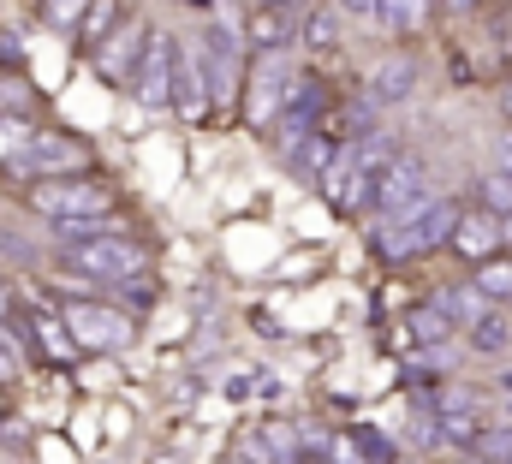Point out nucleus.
Here are the masks:
<instances>
[{
  "mask_svg": "<svg viewBox=\"0 0 512 464\" xmlns=\"http://www.w3.org/2000/svg\"><path fill=\"white\" fill-rule=\"evenodd\" d=\"M131 96L143 108H167V96H173V36H149L143 42V60L131 72Z\"/></svg>",
  "mask_w": 512,
  "mask_h": 464,
  "instance_id": "9",
  "label": "nucleus"
},
{
  "mask_svg": "<svg viewBox=\"0 0 512 464\" xmlns=\"http://www.w3.org/2000/svg\"><path fill=\"white\" fill-rule=\"evenodd\" d=\"M376 18H382L393 36H411L429 24V0H376Z\"/></svg>",
  "mask_w": 512,
  "mask_h": 464,
  "instance_id": "15",
  "label": "nucleus"
},
{
  "mask_svg": "<svg viewBox=\"0 0 512 464\" xmlns=\"http://www.w3.org/2000/svg\"><path fill=\"white\" fill-rule=\"evenodd\" d=\"M471 464H483V459H471Z\"/></svg>",
  "mask_w": 512,
  "mask_h": 464,
  "instance_id": "33",
  "label": "nucleus"
},
{
  "mask_svg": "<svg viewBox=\"0 0 512 464\" xmlns=\"http://www.w3.org/2000/svg\"><path fill=\"white\" fill-rule=\"evenodd\" d=\"M453 215H459V209H453L447 197H429L417 215H405V221H399V227L382 238V256H399V262H405V256H423V250H435V244L453 232Z\"/></svg>",
  "mask_w": 512,
  "mask_h": 464,
  "instance_id": "5",
  "label": "nucleus"
},
{
  "mask_svg": "<svg viewBox=\"0 0 512 464\" xmlns=\"http://www.w3.org/2000/svg\"><path fill=\"white\" fill-rule=\"evenodd\" d=\"M6 316H12V292L0 286V322H6Z\"/></svg>",
  "mask_w": 512,
  "mask_h": 464,
  "instance_id": "30",
  "label": "nucleus"
},
{
  "mask_svg": "<svg viewBox=\"0 0 512 464\" xmlns=\"http://www.w3.org/2000/svg\"><path fill=\"white\" fill-rule=\"evenodd\" d=\"M447 238H453V250L471 256V262H489V256H501V244H507V232H501V221H495L489 209H459Z\"/></svg>",
  "mask_w": 512,
  "mask_h": 464,
  "instance_id": "10",
  "label": "nucleus"
},
{
  "mask_svg": "<svg viewBox=\"0 0 512 464\" xmlns=\"http://www.w3.org/2000/svg\"><path fill=\"white\" fill-rule=\"evenodd\" d=\"M191 6H203V0H191Z\"/></svg>",
  "mask_w": 512,
  "mask_h": 464,
  "instance_id": "32",
  "label": "nucleus"
},
{
  "mask_svg": "<svg viewBox=\"0 0 512 464\" xmlns=\"http://www.w3.org/2000/svg\"><path fill=\"white\" fill-rule=\"evenodd\" d=\"M471 351H477V357H501V351H512V322L501 316V310H483V316L471 322Z\"/></svg>",
  "mask_w": 512,
  "mask_h": 464,
  "instance_id": "14",
  "label": "nucleus"
},
{
  "mask_svg": "<svg viewBox=\"0 0 512 464\" xmlns=\"http://www.w3.org/2000/svg\"><path fill=\"white\" fill-rule=\"evenodd\" d=\"M340 12H352V18H376V0H340Z\"/></svg>",
  "mask_w": 512,
  "mask_h": 464,
  "instance_id": "27",
  "label": "nucleus"
},
{
  "mask_svg": "<svg viewBox=\"0 0 512 464\" xmlns=\"http://www.w3.org/2000/svg\"><path fill=\"white\" fill-rule=\"evenodd\" d=\"M495 399H512V363L495 375Z\"/></svg>",
  "mask_w": 512,
  "mask_h": 464,
  "instance_id": "28",
  "label": "nucleus"
},
{
  "mask_svg": "<svg viewBox=\"0 0 512 464\" xmlns=\"http://www.w3.org/2000/svg\"><path fill=\"white\" fill-rule=\"evenodd\" d=\"M501 108H507V114H512V84H507V90H501Z\"/></svg>",
  "mask_w": 512,
  "mask_h": 464,
  "instance_id": "31",
  "label": "nucleus"
},
{
  "mask_svg": "<svg viewBox=\"0 0 512 464\" xmlns=\"http://www.w3.org/2000/svg\"><path fill=\"white\" fill-rule=\"evenodd\" d=\"M78 24H84V48H96V42H102V36L120 24V0H90Z\"/></svg>",
  "mask_w": 512,
  "mask_h": 464,
  "instance_id": "18",
  "label": "nucleus"
},
{
  "mask_svg": "<svg viewBox=\"0 0 512 464\" xmlns=\"http://www.w3.org/2000/svg\"><path fill=\"white\" fill-rule=\"evenodd\" d=\"M30 334H36V346H42V357H54V363H66L72 357V334H66V322L60 316H30Z\"/></svg>",
  "mask_w": 512,
  "mask_h": 464,
  "instance_id": "16",
  "label": "nucleus"
},
{
  "mask_svg": "<svg viewBox=\"0 0 512 464\" xmlns=\"http://www.w3.org/2000/svg\"><path fill=\"white\" fill-rule=\"evenodd\" d=\"M298 36H304L310 48H334V36H340V24H334V12H304V24H298Z\"/></svg>",
  "mask_w": 512,
  "mask_h": 464,
  "instance_id": "21",
  "label": "nucleus"
},
{
  "mask_svg": "<svg viewBox=\"0 0 512 464\" xmlns=\"http://www.w3.org/2000/svg\"><path fill=\"white\" fill-rule=\"evenodd\" d=\"M30 108V84L24 78H0V114H18Z\"/></svg>",
  "mask_w": 512,
  "mask_h": 464,
  "instance_id": "25",
  "label": "nucleus"
},
{
  "mask_svg": "<svg viewBox=\"0 0 512 464\" xmlns=\"http://www.w3.org/2000/svg\"><path fill=\"white\" fill-rule=\"evenodd\" d=\"M405 328H411L405 340H447V328H453V322H447V316H441L435 304H423V310H417V316H411Z\"/></svg>",
  "mask_w": 512,
  "mask_h": 464,
  "instance_id": "22",
  "label": "nucleus"
},
{
  "mask_svg": "<svg viewBox=\"0 0 512 464\" xmlns=\"http://www.w3.org/2000/svg\"><path fill=\"white\" fill-rule=\"evenodd\" d=\"M203 84H209V78H203L197 54L173 42V96H167V108H179L185 119H203V108H209V90H203Z\"/></svg>",
  "mask_w": 512,
  "mask_h": 464,
  "instance_id": "12",
  "label": "nucleus"
},
{
  "mask_svg": "<svg viewBox=\"0 0 512 464\" xmlns=\"http://www.w3.org/2000/svg\"><path fill=\"white\" fill-rule=\"evenodd\" d=\"M84 6H90V0H42V18H48L54 30H78Z\"/></svg>",
  "mask_w": 512,
  "mask_h": 464,
  "instance_id": "24",
  "label": "nucleus"
},
{
  "mask_svg": "<svg viewBox=\"0 0 512 464\" xmlns=\"http://www.w3.org/2000/svg\"><path fill=\"white\" fill-rule=\"evenodd\" d=\"M304 12H310L304 0H256L251 18H245V42H251L256 54H280V48H292Z\"/></svg>",
  "mask_w": 512,
  "mask_h": 464,
  "instance_id": "6",
  "label": "nucleus"
},
{
  "mask_svg": "<svg viewBox=\"0 0 512 464\" xmlns=\"http://www.w3.org/2000/svg\"><path fill=\"white\" fill-rule=\"evenodd\" d=\"M24 143H30V125H24L18 114H0V167H6Z\"/></svg>",
  "mask_w": 512,
  "mask_h": 464,
  "instance_id": "23",
  "label": "nucleus"
},
{
  "mask_svg": "<svg viewBox=\"0 0 512 464\" xmlns=\"http://www.w3.org/2000/svg\"><path fill=\"white\" fill-rule=\"evenodd\" d=\"M90 155H84V143H72V137H60V131H30V143L6 161V173L12 179H66V173H78Z\"/></svg>",
  "mask_w": 512,
  "mask_h": 464,
  "instance_id": "2",
  "label": "nucleus"
},
{
  "mask_svg": "<svg viewBox=\"0 0 512 464\" xmlns=\"http://www.w3.org/2000/svg\"><path fill=\"white\" fill-rule=\"evenodd\" d=\"M24 203H30L36 215H48V221H84V215H108V209H114V191H108L102 179L72 173V179H36V185L24 191Z\"/></svg>",
  "mask_w": 512,
  "mask_h": 464,
  "instance_id": "1",
  "label": "nucleus"
},
{
  "mask_svg": "<svg viewBox=\"0 0 512 464\" xmlns=\"http://www.w3.org/2000/svg\"><path fill=\"white\" fill-rule=\"evenodd\" d=\"M429 197H435V185H429V173H423L417 161H393V173L376 185V209H382L387 221H405V215H417Z\"/></svg>",
  "mask_w": 512,
  "mask_h": 464,
  "instance_id": "8",
  "label": "nucleus"
},
{
  "mask_svg": "<svg viewBox=\"0 0 512 464\" xmlns=\"http://www.w3.org/2000/svg\"><path fill=\"white\" fill-rule=\"evenodd\" d=\"M483 209H489L495 221L512 215V173H489V179H483Z\"/></svg>",
  "mask_w": 512,
  "mask_h": 464,
  "instance_id": "20",
  "label": "nucleus"
},
{
  "mask_svg": "<svg viewBox=\"0 0 512 464\" xmlns=\"http://www.w3.org/2000/svg\"><path fill=\"white\" fill-rule=\"evenodd\" d=\"M477 298H512V262L507 256H489V262H477Z\"/></svg>",
  "mask_w": 512,
  "mask_h": 464,
  "instance_id": "17",
  "label": "nucleus"
},
{
  "mask_svg": "<svg viewBox=\"0 0 512 464\" xmlns=\"http://www.w3.org/2000/svg\"><path fill=\"white\" fill-rule=\"evenodd\" d=\"M411 84H417V66H411V60H382V66L370 72V108H393V102H405Z\"/></svg>",
  "mask_w": 512,
  "mask_h": 464,
  "instance_id": "13",
  "label": "nucleus"
},
{
  "mask_svg": "<svg viewBox=\"0 0 512 464\" xmlns=\"http://www.w3.org/2000/svg\"><path fill=\"white\" fill-rule=\"evenodd\" d=\"M66 256L84 268V274H96V280H137L143 268H149V250L126 238V232L114 227L108 238H84V244H66Z\"/></svg>",
  "mask_w": 512,
  "mask_h": 464,
  "instance_id": "3",
  "label": "nucleus"
},
{
  "mask_svg": "<svg viewBox=\"0 0 512 464\" xmlns=\"http://www.w3.org/2000/svg\"><path fill=\"white\" fill-rule=\"evenodd\" d=\"M495 173H512V137L501 143V167H495Z\"/></svg>",
  "mask_w": 512,
  "mask_h": 464,
  "instance_id": "29",
  "label": "nucleus"
},
{
  "mask_svg": "<svg viewBox=\"0 0 512 464\" xmlns=\"http://www.w3.org/2000/svg\"><path fill=\"white\" fill-rule=\"evenodd\" d=\"M143 42H149V24H143V18H120V30H108V36L96 42V72H102L108 84H131V72H137V60H143Z\"/></svg>",
  "mask_w": 512,
  "mask_h": 464,
  "instance_id": "7",
  "label": "nucleus"
},
{
  "mask_svg": "<svg viewBox=\"0 0 512 464\" xmlns=\"http://www.w3.org/2000/svg\"><path fill=\"white\" fill-rule=\"evenodd\" d=\"M477 435H483V423H477L471 411H447V417H441V441H453V447H477Z\"/></svg>",
  "mask_w": 512,
  "mask_h": 464,
  "instance_id": "19",
  "label": "nucleus"
},
{
  "mask_svg": "<svg viewBox=\"0 0 512 464\" xmlns=\"http://www.w3.org/2000/svg\"><path fill=\"white\" fill-rule=\"evenodd\" d=\"M286 84H292V60H286V48L280 54H262L256 60V72H251V125L280 114V96H286Z\"/></svg>",
  "mask_w": 512,
  "mask_h": 464,
  "instance_id": "11",
  "label": "nucleus"
},
{
  "mask_svg": "<svg viewBox=\"0 0 512 464\" xmlns=\"http://www.w3.org/2000/svg\"><path fill=\"white\" fill-rule=\"evenodd\" d=\"M328 459L334 464H364V453H352V441H328Z\"/></svg>",
  "mask_w": 512,
  "mask_h": 464,
  "instance_id": "26",
  "label": "nucleus"
},
{
  "mask_svg": "<svg viewBox=\"0 0 512 464\" xmlns=\"http://www.w3.org/2000/svg\"><path fill=\"white\" fill-rule=\"evenodd\" d=\"M60 322H66L72 346H90V351H120V346H131V322L120 316V310L96 304V298H72V304L60 310Z\"/></svg>",
  "mask_w": 512,
  "mask_h": 464,
  "instance_id": "4",
  "label": "nucleus"
},
{
  "mask_svg": "<svg viewBox=\"0 0 512 464\" xmlns=\"http://www.w3.org/2000/svg\"><path fill=\"white\" fill-rule=\"evenodd\" d=\"M507 464H512V459H507Z\"/></svg>",
  "mask_w": 512,
  "mask_h": 464,
  "instance_id": "34",
  "label": "nucleus"
}]
</instances>
